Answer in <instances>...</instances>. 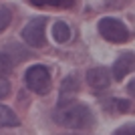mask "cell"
<instances>
[{
  "label": "cell",
  "instance_id": "7a4b0ae2",
  "mask_svg": "<svg viewBox=\"0 0 135 135\" xmlns=\"http://www.w3.org/2000/svg\"><path fill=\"white\" fill-rule=\"evenodd\" d=\"M24 83L32 93L36 95H46L51 91V73L45 65H32L24 75Z\"/></svg>",
  "mask_w": 135,
  "mask_h": 135
},
{
  "label": "cell",
  "instance_id": "4fadbf2b",
  "mask_svg": "<svg viewBox=\"0 0 135 135\" xmlns=\"http://www.w3.org/2000/svg\"><path fill=\"white\" fill-rule=\"evenodd\" d=\"M8 93H10V83L6 77H0V99H4Z\"/></svg>",
  "mask_w": 135,
  "mask_h": 135
},
{
  "label": "cell",
  "instance_id": "9c48e42d",
  "mask_svg": "<svg viewBox=\"0 0 135 135\" xmlns=\"http://www.w3.org/2000/svg\"><path fill=\"white\" fill-rule=\"evenodd\" d=\"M77 87H79V85H77V77H67L65 83H62V87H61V97L65 99L69 93L75 95V93H77Z\"/></svg>",
  "mask_w": 135,
  "mask_h": 135
},
{
  "label": "cell",
  "instance_id": "ba28073f",
  "mask_svg": "<svg viewBox=\"0 0 135 135\" xmlns=\"http://www.w3.org/2000/svg\"><path fill=\"white\" fill-rule=\"evenodd\" d=\"M52 38H55L56 42H67V40L71 38V28H69V24L62 22V20L52 24Z\"/></svg>",
  "mask_w": 135,
  "mask_h": 135
},
{
  "label": "cell",
  "instance_id": "30bf717a",
  "mask_svg": "<svg viewBox=\"0 0 135 135\" xmlns=\"http://www.w3.org/2000/svg\"><path fill=\"white\" fill-rule=\"evenodd\" d=\"M10 18H12V10L8 6H0V30H4L10 24Z\"/></svg>",
  "mask_w": 135,
  "mask_h": 135
},
{
  "label": "cell",
  "instance_id": "5b68a950",
  "mask_svg": "<svg viewBox=\"0 0 135 135\" xmlns=\"http://www.w3.org/2000/svg\"><path fill=\"white\" fill-rule=\"evenodd\" d=\"M109 83H111V75H109L107 69L95 67V69H91V71H87V85H89L91 89L103 91V89L109 87Z\"/></svg>",
  "mask_w": 135,
  "mask_h": 135
},
{
  "label": "cell",
  "instance_id": "8992f818",
  "mask_svg": "<svg viewBox=\"0 0 135 135\" xmlns=\"http://www.w3.org/2000/svg\"><path fill=\"white\" fill-rule=\"evenodd\" d=\"M135 69V55L133 52H125V55H121L115 61V65H113V77L117 81L125 79L127 77V73H131Z\"/></svg>",
  "mask_w": 135,
  "mask_h": 135
},
{
  "label": "cell",
  "instance_id": "5bb4252c",
  "mask_svg": "<svg viewBox=\"0 0 135 135\" xmlns=\"http://www.w3.org/2000/svg\"><path fill=\"white\" fill-rule=\"evenodd\" d=\"M127 91H129L131 95L135 97V79H133V81H131V83H129V87H127Z\"/></svg>",
  "mask_w": 135,
  "mask_h": 135
},
{
  "label": "cell",
  "instance_id": "3957f363",
  "mask_svg": "<svg viewBox=\"0 0 135 135\" xmlns=\"http://www.w3.org/2000/svg\"><path fill=\"white\" fill-rule=\"evenodd\" d=\"M99 32L109 42H125V40H129V28L119 18H111V16L101 18L99 20Z\"/></svg>",
  "mask_w": 135,
  "mask_h": 135
},
{
  "label": "cell",
  "instance_id": "52a82bcc",
  "mask_svg": "<svg viewBox=\"0 0 135 135\" xmlns=\"http://www.w3.org/2000/svg\"><path fill=\"white\" fill-rule=\"evenodd\" d=\"M18 125L20 121H18L16 113L6 105H0V127H18Z\"/></svg>",
  "mask_w": 135,
  "mask_h": 135
},
{
  "label": "cell",
  "instance_id": "7c38bea8",
  "mask_svg": "<svg viewBox=\"0 0 135 135\" xmlns=\"http://www.w3.org/2000/svg\"><path fill=\"white\" fill-rule=\"evenodd\" d=\"M113 135H135V123H129V125H123L119 127Z\"/></svg>",
  "mask_w": 135,
  "mask_h": 135
},
{
  "label": "cell",
  "instance_id": "8fae6325",
  "mask_svg": "<svg viewBox=\"0 0 135 135\" xmlns=\"http://www.w3.org/2000/svg\"><path fill=\"white\" fill-rule=\"evenodd\" d=\"M10 69H12V62L8 59V55H0V77H4Z\"/></svg>",
  "mask_w": 135,
  "mask_h": 135
},
{
  "label": "cell",
  "instance_id": "277c9868",
  "mask_svg": "<svg viewBox=\"0 0 135 135\" xmlns=\"http://www.w3.org/2000/svg\"><path fill=\"white\" fill-rule=\"evenodd\" d=\"M45 24H46V18L40 16V18L30 20L22 28V40L28 46H34V49L45 46Z\"/></svg>",
  "mask_w": 135,
  "mask_h": 135
},
{
  "label": "cell",
  "instance_id": "6da1fadb",
  "mask_svg": "<svg viewBox=\"0 0 135 135\" xmlns=\"http://www.w3.org/2000/svg\"><path fill=\"white\" fill-rule=\"evenodd\" d=\"M55 121L69 129H89L93 127V113L83 103H61L55 111Z\"/></svg>",
  "mask_w": 135,
  "mask_h": 135
}]
</instances>
